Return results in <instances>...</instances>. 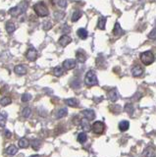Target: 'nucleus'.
I'll return each mask as SVG.
<instances>
[{
  "mask_svg": "<svg viewBox=\"0 0 156 157\" xmlns=\"http://www.w3.org/2000/svg\"><path fill=\"white\" fill-rule=\"evenodd\" d=\"M33 10L37 13L39 17H47L49 15V11L47 9V6L43 2H39L33 6Z\"/></svg>",
  "mask_w": 156,
  "mask_h": 157,
  "instance_id": "f257e3e1",
  "label": "nucleus"
},
{
  "mask_svg": "<svg viewBox=\"0 0 156 157\" xmlns=\"http://www.w3.org/2000/svg\"><path fill=\"white\" fill-rule=\"evenodd\" d=\"M84 83L88 87H92V85H96L98 83V79H97L96 74L94 71H88L84 77Z\"/></svg>",
  "mask_w": 156,
  "mask_h": 157,
  "instance_id": "f03ea898",
  "label": "nucleus"
},
{
  "mask_svg": "<svg viewBox=\"0 0 156 157\" xmlns=\"http://www.w3.org/2000/svg\"><path fill=\"white\" fill-rule=\"evenodd\" d=\"M27 7H28V4H27L26 2H23V3H21L20 5L16 6V7L10 9L8 13L12 17H18V16H20L21 14H23V13L26 12Z\"/></svg>",
  "mask_w": 156,
  "mask_h": 157,
  "instance_id": "7ed1b4c3",
  "label": "nucleus"
},
{
  "mask_svg": "<svg viewBox=\"0 0 156 157\" xmlns=\"http://www.w3.org/2000/svg\"><path fill=\"white\" fill-rule=\"evenodd\" d=\"M140 61L144 65H150L155 61V56L151 51H144L140 54Z\"/></svg>",
  "mask_w": 156,
  "mask_h": 157,
  "instance_id": "20e7f679",
  "label": "nucleus"
},
{
  "mask_svg": "<svg viewBox=\"0 0 156 157\" xmlns=\"http://www.w3.org/2000/svg\"><path fill=\"white\" fill-rule=\"evenodd\" d=\"M91 129H92V132L96 134H102L105 131V125H104L102 122L100 121H96L92 124L91 126Z\"/></svg>",
  "mask_w": 156,
  "mask_h": 157,
  "instance_id": "39448f33",
  "label": "nucleus"
},
{
  "mask_svg": "<svg viewBox=\"0 0 156 157\" xmlns=\"http://www.w3.org/2000/svg\"><path fill=\"white\" fill-rule=\"evenodd\" d=\"M76 65H77V63H76V60H74V59H67V60L63 62V67L65 70L74 69Z\"/></svg>",
  "mask_w": 156,
  "mask_h": 157,
  "instance_id": "423d86ee",
  "label": "nucleus"
},
{
  "mask_svg": "<svg viewBox=\"0 0 156 157\" xmlns=\"http://www.w3.org/2000/svg\"><path fill=\"white\" fill-rule=\"evenodd\" d=\"M26 57L28 58V60L30 61H35L37 57V52L35 48H30V49L27 51V54H26Z\"/></svg>",
  "mask_w": 156,
  "mask_h": 157,
  "instance_id": "0eeeda50",
  "label": "nucleus"
},
{
  "mask_svg": "<svg viewBox=\"0 0 156 157\" xmlns=\"http://www.w3.org/2000/svg\"><path fill=\"white\" fill-rule=\"evenodd\" d=\"M107 96H108L109 100L112 101V102H116V101L118 100V98H119V95H118V92L116 89H110L108 91V93H107Z\"/></svg>",
  "mask_w": 156,
  "mask_h": 157,
  "instance_id": "6e6552de",
  "label": "nucleus"
},
{
  "mask_svg": "<svg viewBox=\"0 0 156 157\" xmlns=\"http://www.w3.org/2000/svg\"><path fill=\"white\" fill-rule=\"evenodd\" d=\"M82 115L84 116V118L86 119V120H94L95 118V113L93 110H90V109H86L84 110V111L82 112Z\"/></svg>",
  "mask_w": 156,
  "mask_h": 157,
  "instance_id": "1a4fd4ad",
  "label": "nucleus"
},
{
  "mask_svg": "<svg viewBox=\"0 0 156 157\" xmlns=\"http://www.w3.org/2000/svg\"><path fill=\"white\" fill-rule=\"evenodd\" d=\"M71 41H72V38L67 34L62 35V36L59 38V44L63 46V47H65V46L68 45L69 43H71Z\"/></svg>",
  "mask_w": 156,
  "mask_h": 157,
  "instance_id": "9d476101",
  "label": "nucleus"
},
{
  "mask_svg": "<svg viewBox=\"0 0 156 157\" xmlns=\"http://www.w3.org/2000/svg\"><path fill=\"white\" fill-rule=\"evenodd\" d=\"M143 74V69H142L141 67H139V66H135V67L131 69V75H133V77H140L141 75Z\"/></svg>",
  "mask_w": 156,
  "mask_h": 157,
  "instance_id": "9b49d317",
  "label": "nucleus"
},
{
  "mask_svg": "<svg viewBox=\"0 0 156 157\" xmlns=\"http://www.w3.org/2000/svg\"><path fill=\"white\" fill-rule=\"evenodd\" d=\"M15 73L19 76H24V75L27 74V68L24 65H18L15 67Z\"/></svg>",
  "mask_w": 156,
  "mask_h": 157,
  "instance_id": "f8f14e48",
  "label": "nucleus"
},
{
  "mask_svg": "<svg viewBox=\"0 0 156 157\" xmlns=\"http://www.w3.org/2000/svg\"><path fill=\"white\" fill-rule=\"evenodd\" d=\"M143 156L144 157H155L156 156V153H155V150L153 147L151 146H148L144 149L143 151Z\"/></svg>",
  "mask_w": 156,
  "mask_h": 157,
  "instance_id": "ddd939ff",
  "label": "nucleus"
},
{
  "mask_svg": "<svg viewBox=\"0 0 156 157\" xmlns=\"http://www.w3.org/2000/svg\"><path fill=\"white\" fill-rule=\"evenodd\" d=\"M76 57H77V60L81 62V63H84V62L86 60V52L82 51V50H78L77 53H76Z\"/></svg>",
  "mask_w": 156,
  "mask_h": 157,
  "instance_id": "4468645a",
  "label": "nucleus"
},
{
  "mask_svg": "<svg viewBox=\"0 0 156 157\" xmlns=\"http://www.w3.org/2000/svg\"><path fill=\"white\" fill-rule=\"evenodd\" d=\"M123 34H124V30H122V28H121V26H120V24L117 22V23L115 24L114 30H113V34L116 35V36H120V35Z\"/></svg>",
  "mask_w": 156,
  "mask_h": 157,
  "instance_id": "2eb2a0df",
  "label": "nucleus"
},
{
  "mask_svg": "<svg viewBox=\"0 0 156 157\" xmlns=\"http://www.w3.org/2000/svg\"><path fill=\"white\" fill-rule=\"evenodd\" d=\"M18 145H19V147H21V148H27V147H29V145H30V141H29L28 138H22L19 140Z\"/></svg>",
  "mask_w": 156,
  "mask_h": 157,
  "instance_id": "dca6fc26",
  "label": "nucleus"
},
{
  "mask_svg": "<svg viewBox=\"0 0 156 157\" xmlns=\"http://www.w3.org/2000/svg\"><path fill=\"white\" fill-rule=\"evenodd\" d=\"M65 103L71 107H78L79 106V100L76 98H68L65 100Z\"/></svg>",
  "mask_w": 156,
  "mask_h": 157,
  "instance_id": "f3484780",
  "label": "nucleus"
},
{
  "mask_svg": "<svg viewBox=\"0 0 156 157\" xmlns=\"http://www.w3.org/2000/svg\"><path fill=\"white\" fill-rule=\"evenodd\" d=\"M68 115V109L67 108H61L57 111L56 113V118L57 119H61V118H64Z\"/></svg>",
  "mask_w": 156,
  "mask_h": 157,
  "instance_id": "a211bd4d",
  "label": "nucleus"
},
{
  "mask_svg": "<svg viewBox=\"0 0 156 157\" xmlns=\"http://www.w3.org/2000/svg\"><path fill=\"white\" fill-rule=\"evenodd\" d=\"M129 128H130V123L128 121H122V122L119 123V130L121 132L128 131Z\"/></svg>",
  "mask_w": 156,
  "mask_h": 157,
  "instance_id": "6ab92c4d",
  "label": "nucleus"
},
{
  "mask_svg": "<svg viewBox=\"0 0 156 157\" xmlns=\"http://www.w3.org/2000/svg\"><path fill=\"white\" fill-rule=\"evenodd\" d=\"M107 19L105 17H99L98 19V24H97V28L99 30H105V24H106Z\"/></svg>",
  "mask_w": 156,
  "mask_h": 157,
  "instance_id": "aec40b11",
  "label": "nucleus"
},
{
  "mask_svg": "<svg viewBox=\"0 0 156 157\" xmlns=\"http://www.w3.org/2000/svg\"><path fill=\"white\" fill-rule=\"evenodd\" d=\"M77 34H78V35H79L80 38H82V39H86L88 35V32L86 28H79Z\"/></svg>",
  "mask_w": 156,
  "mask_h": 157,
  "instance_id": "412c9836",
  "label": "nucleus"
},
{
  "mask_svg": "<svg viewBox=\"0 0 156 157\" xmlns=\"http://www.w3.org/2000/svg\"><path fill=\"white\" fill-rule=\"evenodd\" d=\"M64 74V69L62 67H55L54 69H53V75L56 77H61L62 75Z\"/></svg>",
  "mask_w": 156,
  "mask_h": 157,
  "instance_id": "4be33fe9",
  "label": "nucleus"
},
{
  "mask_svg": "<svg viewBox=\"0 0 156 157\" xmlns=\"http://www.w3.org/2000/svg\"><path fill=\"white\" fill-rule=\"evenodd\" d=\"M6 152L9 154V155H15V154L18 152V148L15 145H10V146L7 147V149H6Z\"/></svg>",
  "mask_w": 156,
  "mask_h": 157,
  "instance_id": "5701e85b",
  "label": "nucleus"
},
{
  "mask_svg": "<svg viewBox=\"0 0 156 157\" xmlns=\"http://www.w3.org/2000/svg\"><path fill=\"white\" fill-rule=\"evenodd\" d=\"M88 140V136H86V132H80L79 136H78V141L81 143H84Z\"/></svg>",
  "mask_w": 156,
  "mask_h": 157,
  "instance_id": "b1692460",
  "label": "nucleus"
},
{
  "mask_svg": "<svg viewBox=\"0 0 156 157\" xmlns=\"http://www.w3.org/2000/svg\"><path fill=\"white\" fill-rule=\"evenodd\" d=\"M15 30H16V26L13 23H11V22H8L7 24H6V30L9 32V34H12V32H15Z\"/></svg>",
  "mask_w": 156,
  "mask_h": 157,
  "instance_id": "393cba45",
  "label": "nucleus"
},
{
  "mask_svg": "<svg viewBox=\"0 0 156 157\" xmlns=\"http://www.w3.org/2000/svg\"><path fill=\"white\" fill-rule=\"evenodd\" d=\"M11 102H12V100H11V98L8 96L2 97V99L0 100V104H1L2 106H7L9 104H11Z\"/></svg>",
  "mask_w": 156,
  "mask_h": 157,
  "instance_id": "a878e982",
  "label": "nucleus"
},
{
  "mask_svg": "<svg viewBox=\"0 0 156 157\" xmlns=\"http://www.w3.org/2000/svg\"><path fill=\"white\" fill-rule=\"evenodd\" d=\"M81 124L82 126V129L84 130V131H90V123H88V120H86V119H82L81 121Z\"/></svg>",
  "mask_w": 156,
  "mask_h": 157,
  "instance_id": "bb28decb",
  "label": "nucleus"
},
{
  "mask_svg": "<svg viewBox=\"0 0 156 157\" xmlns=\"http://www.w3.org/2000/svg\"><path fill=\"white\" fill-rule=\"evenodd\" d=\"M124 110L129 115H133V106L131 104H130V103H127V104L125 105V107H124Z\"/></svg>",
  "mask_w": 156,
  "mask_h": 157,
  "instance_id": "cd10ccee",
  "label": "nucleus"
},
{
  "mask_svg": "<svg viewBox=\"0 0 156 157\" xmlns=\"http://www.w3.org/2000/svg\"><path fill=\"white\" fill-rule=\"evenodd\" d=\"M22 115H23V117H25V118H29V117L32 115V109H31L30 107L24 108L23 112H22Z\"/></svg>",
  "mask_w": 156,
  "mask_h": 157,
  "instance_id": "c85d7f7f",
  "label": "nucleus"
},
{
  "mask_svg": "<svg viewBox=\"0 0 156 157\" xmlns=\"http://www.w3.org/2000/svg\"><path fill=\"white\" fill-rule=\"evenodd\" d=\"M82 17V12L81 11H75L73 13V16H72V22H77L79 19H81Z\"/></svg>",
  "mask_w": 156,
  "mask_h": 157,
  "instance_id": "c756f323",
  "label": "nucleus"
},
{
  "mask_svg": "<svg viewBox=\"0 0 156 157\" xmlns=\"http://www.w3.org/2000/svg\"><path fill=\"white\" fill-rule=\"evenodd\" d=\"M64 17H65V13L62 12V11H57V12L54 13V18H55V20H57V21L62 20Z\"/></svg>",
  "mask_w": 156,
  "mask_h": 157,
  "instance_id": "7c9ffc66",
  "label": "nucleus"
},
{
  "mask_svg": "<svg viewBox=\"0 0 156 157\" xmlns=\"http://www.w3.org/2000/svg\"><path fill=\"white\" fill-rule=\"evenodd\" d=\"M32 145H33V148L35 150H39L41 145V141L39 140H33L32 142Z\"/></svg>",
  "mask_w": 156,
  "mask_h": 157,
  "instance_id": "2f4dec72",
  "label": "nucleus"
},
{
  "mask_svg": "<svg viewBox=\"0 0 156 157\" xmlns=\"http://www.w3.org/2000/svg\"><path fill=\"white\" fill-rule=\"evenodd\" d=\"M7 120V113L5 111H0V124H4Z\"/></svg>",
  "mask_w": 156,
  "mask_h": 157,
  "instance_id": "473e14b6",
  "label": "nucleus"
},
{
  "mask_svg": "<svg viewBox=\"0 0 156 157\" xmlns=\"http://www.w3.org/2000/svg\"><path fill=\"white\" fill-rule=\"evenodd\" d=\"M22 101L23 102H29V101L32 99V95H31L30 93H24L23 95H22Z\"/></svg>",
  "mask_w": 156,
  "mask_h": 157,
  "instance_id": "72a5a7b5",
  "label": "nucleus"
},
{
  "mask_svg": "<svg viewBox=\"0 0 156 157\" xmlns=\"http://www.w3.org/2000/svg\"><path fill=\"white\" fill-rule=\"evenodd\" d=\"M51 28H52V23H51L50 21H45L43 23V30H50Z\"/></svg>",
  "mask_w": 156,
  "mask_h": 157,
  "instance_id": "f704fd0d",
  "label": "nucleus"
},
{
  "mask_svg": "<svg viewBox=\"0 0 156 157\" xmlns=\"http://www.w3.org/2000/svg\"><path fill=\"white\" fill-rule=\"evenodd\" d=\"M67 0H58L57 1V5L61 8H66L67 7Z\"/></svg>",
  "mask_w": 156,
  "mask_h": 157,
  "instance_id": "c9c22d12",
  "label": "nucleus"
},
{
  "mask_svg": "<svg viewBox=\"0 0 156 157\" xmlns=\"http://www.w3.org/2000/svg\"><path fill=\"white\" fill-rule=\"evenodd\" d=\"M148 37H149V38H151V39H156V28H153V30H151L150 32H149Z\"/></svg>",
  "mask_w": 156,
  "mask_h": 157,
  "instance_id": "e433bc0d",
  "label": "nucleus"
},
{
  "mask_svg": "<svg viewBox=\"0 0 156 157\" xmlns=\"http://www.w3.org/2000/svg\"><path fill=\"white\" fill-rule=\"evenodd\" d=\"M6 134H7V136H6L7 138H10V136H11V132L9 131H6Z\"/></svg>",
  "mask_w": 156,
  "mask_h": 157,
  "instance_id": "4c0bfd02",
  "label": "nucleus"
},
{
  "mask_svg": "<svg viewBox=\"0 0 156 157\" xmlns=\"http://www.w3.org/2000/svg\"><path fill=\"white\" fill-rule=\"evenodd\" d=\"M30 157H41V156L39 155V154H35V155H32V156H30Z\"/></svg>",
  "mask_w": 156,
  "mask_h": 157,
  "instance_id": "58836bf2",
  "label": "nucleus"
}]
</instances>
